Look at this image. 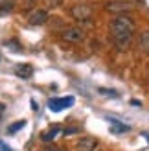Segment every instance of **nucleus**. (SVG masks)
Listing matches in <instances>:
<instances>
[{
    "mask_svg": "<svg viewBox=\"0 0 149 151\" xmlns=\"http://www.w3.org/2000/svg\"><path fill=\"white\" fill-rule=\"evenodd\" d=\"M2 109H4V105H2V103H0V111H2Z\"/></svg>",
    "mask_w": 149,
    "mask_h": 151,
    "instance_id": "nucleus-19",
    "label": "nucleus"
},
{
    "mask_svg": "<svg viewBox=\"0 0 149 151\" xmlns=\"http://www.w3.org/2000/svg\"><path fill=\"white\" fill-rule=\"evenodd\" d=\"M32 109H33V111L39 109V105H37V101H35V100H32Z\"/></svg>",
    "mask_w": 149,
    "mask_h": 151,
    "instance_id": "nucleus-17",
    "label": "nucleus"
},
{
    "mask_svg": "<svg viewBox=\"0 0 149 151\" xmlns=\"http://www.w3.org/2000/svg\"><path fill=\"white\" fill-rule=\"evenodd\" d=\"M110 33H112V41L116 44V48L125 52L131 46L133 35H135V22L129 15H118L110 22Z\"/></svg>",
    "mask_w": 149,
    "mask_h": 151,
    "instance_id": "nucleus-1",
    "label": "nucleus"
},
{
    "mask_svg": "<svg viewBox=\"0 0 149 151\" xmlns=\"http://www.w3.org/2000/svg\"><path fill=\"white\" fill-rule=\"evenodd\" d=\"M0 149H2V151H13V149H11L9 146H6L4 142H0Z\"/></svg>",
    "mask_w": 149,
    "mask_h": 151,
    "instance_id": "nucleus-16",
    "label": "nucleus"
},
{
    "mask_svg": "<svg viewBox=\"0 0 149 151\" xmlns=\"http://www.w3.org/2000/svg\"><path fill=\"white\" fill-rule=\"evenodd\" d=\"M109 122H110V133H125V131H129V125L120 124L118 120H112V118H110Z\"/></svg>",
    "mask_w": 149,
    "mask_h": 151,
    "instance_id": "nucleus-11",
    "label": "nucleus"
},
{
    "mask_svg": "<svg viewBox=\"0 0 149 151\" xmlns=\"http://www.w3.org/2000/svg\"><path fill=\"white\" fill-rule=\"evenodd\" d=\"M42 151H61V149H59L57 146H48V147H44Z\"/></svg>",
    "mask_w": 149,
    "mask_h": 151,
    "instance_id": "nucleus-15",
    "label": "nucleus"
},
{
    "mask_svg": "<svg viewBox=\"0 0 149 151\" xmlns=\"http://www.w3.org/2000/svg\"><path fill=\"white\" fill-rule=\"evenodd\" d=\"M138 48L144 52V54H149V29L144 32L140 35V41H138Z\"/></svg>",
    "mask_w": 149,
    "mask_h": 151,
    "instance_id": "nucleus-10",
    "label": "nucleus"
},
{
    "mask_svg": "<svg viewBox=\"0 0 149 151\" xmlns=\"http://www.w3.org/2000/svg\"><path fill=\"white\" fill-rule=\"evenodd\" d=\"M17 0H0V11H11Z\"/></svg>",
    "mask_w": 149,
    "mask_h": 151,
    "instance_id": "nucleus-12",
    "label": "nucleus"
},
{
    "mask_svg": "<svg viewBox=\"0 0 149 151\" xmlns=\"http://www.w3.org/2000/svg\"><path fill=\"white\" fill-rule=\"evenodd\" d=\"M70 15L77 22H88L92 19V7L87 6V4H74L70 7Z\"/></svg>",
    "mask_w": 149,
    "mask_h": 151,
    "instance_id": "nucleus-2",
    "label": "nucleus"
},
{
    "mask_svg": "<svg viewBox=\"0 0 149 151\" xmlns=\"http://www.w3.org/2000/svg\"><path fill=\"white\" fill-rule=\"evenodd\" d=\"M96 146H98V140L92 138V137H83L81 140H77L76 149L77 151H94Z\"/></svg>",
    "mask_w": 149,
    "mask_h": 151,
    "instance_id": "nucleus-7",
    "label": "nucleus"
},
{
    "mask_svg": "<svg viewBox=\"0 0 149 151\" xmlns=\"http://www.w3.org/2000/svg\"><path fill=\"white\" fill-rule=\"evenodd\" d=\"M26 125V120H19L17 124H13V125H9V129H7V133L9 134H13V133H17L19 129H22V127Z\"/></svg>",
    "mask_w": 149,
    "mask_h": 151,
    "instance_id": "nucleus-13",
    "label": "nucleus"
},
{
    "mask_svg": "<svg viewBox=\"0 0 149 151\" xmlns=\"http://www.w3.org/2000/svg\"><path fill=\"white\" fill-rule=\"evenodd\" d=\"M59 133H61V127H57V125H54V127H52V129H48V131H44L41 138H42L44 142H52V140H54V138L57 137Z\"/></svg>",
    "mask_w": 149,
    "mask_h": 151,
    "instance_id": "nucleus-9",
    "label": "nucleus"
},
{
    "mask_svg": "<svg viewBox=\"0 0 149 151\" xmlns=\"http://www.w3.org/2000/svg\"><path fill=\"white\" fill-rule=\"evenodd\" d=\"M100 92L103 96H110V98H118V92L116 90H107V88H100Z\"/></svg>",
    "mask_w": 149,
    "mask_h": 151,
    "instance_id": "nucleus-14",
    "label": "nucleus"
},
{
    "mask_svg": "<svg viewBox=\"0 0 149 151\" xmlns=\"http://www.w3.org/2000/svg\"><path fill=\"white\" fill-rule=\"evenodd\" d=\"M61 37L70 42H79L85 39V32H83V28H66L61 32Z\"/></svg>",
    "mask_w": 149,
    "mask_h": 151,
    "instance_id": "nucleus-4",
    "label": "nucleus"
},
{
    "mask_svg": "<svg viewBox=\"0 0 149 151\" xmlns=\"http://www.w3.org/2000/svg\"><path fill=\"white\" fill-rule=\"evenodd\" d=\"M26 2H29V4H32V2H37V0H26Z\"/></svg>",
    "mask_w": 149,
    "mask_h": 151,
    "instance_id": "nucleus-18",
    "label": "nucleus"
},
{
    "mask_svg": "<svg viewBox=\"0 0 149 151\" xmlns=\"http://www.w3.org/2000/svg\"><path fill=\"white\" fill-rule=\"evenodd\" d=\"M15 74L22 79H29L33 76V66L32 65H19V66H15Z\"/></svg>",
    "mask_w": 149,
    "mask_h": 151,
    "instance_id": "nucleus-8",
    "label": "nucleus"
},
{
    "mask_svg": "<svg viewBox=\"0 0 149 151\" xmlns=\"http://www.w3.org/2000/svg\"><path fill=\"white\" fill-rule=\"evenodd\" d=\"M74 96H66V98H54V100H50L48 101V107L50 111H54V112H59V111H63V109H68L74 105Z\"/></svg>",
    "mask_w": 149,
    "mask_h": 151,
    "instance_id": "nucleus-3",
    "label": "nucleus"
},
{
    "mask_svg": "<svg viewBox=\"0 0 149 151\" xmlns=\"http://www.w3.org/2000/svg\"><path fill=\"white\" fill-rule=\"evenodd\" d=\"M105 7L107 11H112V13H123V11H131L135 7V4L125 2V0H114V2H109Z\"/></svg>",
    "mask_w": 149,
    "mask_h": 151,
    "instance_id": "nucleus-6",
    "label": "nucleus"
},
{
    "mask_svg": "<svg viewBox=\"0 0 149 151\" xmlns=\"http://www.w3.org/2000/svg\"><path fill=\"white\" fill-rule=\"evenodd\" d=\"M46 20H48V13L44 9H33L28 13V24L32 26H42L46 24Z\"/></svg>",
    "mask_w": 149,
    "mask_h": 151,
    "instance_id": "nucleus-5",
    "label": "nucleus"
}]
</instances>
